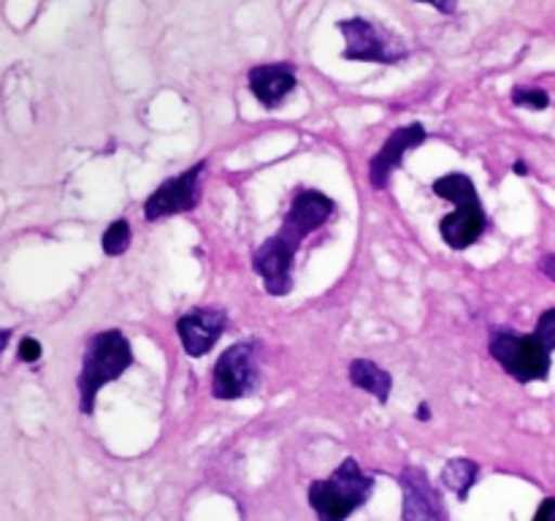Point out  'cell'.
I'll use <instances>...</instances> for the list:
<instances>
[{"label":"cell","mask_w":555,"mask_h":521,"mask_svg":"<svg viewBox=\"0 0 555 521\" xmlns=\"http://www.w3.org/2000/svg\"><path fill=\"white\" fill-rule=\"evenodd\" d=\"M334 209V199L323 190H298L280 231L266 239L253 255V269L263 277L266 293L287 296L293 291V264H296L298 247L309 233L331 220Z\"/></svg>","instance_id":"cell-1"},{"label":"cell","mask_w":555,"mask_h":521,"mask_svg":"<svg viewBox=\"0 0 555 521\" xmlns=\"http://www.w3.org/2000/svg\"><path fill=\"white\" fill-rule=\"evenodd\" d=\"M133 364V347L130 340L119 329L98 331L85 347L81 356V372L76 385H79V410L85 416H92L95 410L98 391L106 383L122 378Z\"/></svg>","instance_id":"cell-2"},{"label":"cell","mask_w":555,"mask_h":521,"mask_svg":"<svg viewBox=\"0 0 555 521\" xmlns=\"http://www.w3.org/2000/svg\"><path fill=\"white\" fill-rule=\"evenodd\" d=\"M374 478L361 470L358 459L347 456L328 478L309 483V505L320 521H347L358 508L369 503Z\"/></svg>","instance_id":"cell-3"},{"label":"cell","mask_w":555,"mask_h":521,"mask_svg":"<svg viewBox=\"0 0 555 521\" xmlns=\"http://www.w3.org/2000/svg\"><path fill=\"white\" fill-rule=\"evenodd\" d=\"M434 193L459 206V209L444 215L442 223H439V233H442L444 244L453 250L472 247L488 228V215L482 209L475 182L461 171L444 174V177L434 182Z\"/></svg>","instance_id":"cell-4"},{"label":"cell","mask_w":555,"mask_h":521,"mask_svg":"<svg viewBox=\"0 0 555 521\" xmlns=\"http://www.w3.org/2000/svg\"><path fill=\"white\" fill-rule=\"evenodd\" d=\"M491 356L518 383H537L551 374L553 353L537 334H518L507 326H499L491 331Z\"/></svg>","instance_id":"cell-5"},{"label":"cell","mask_w":555,"mask_h":521,"mask_svg":"<svg viewBox=\"0 0 555 521\" xmlns=\"http://www.w3.org/2000/svg\"><path fill=\"white\" fill-rule=\"evenodd\" d=\"M258 383V342L255 340H242L225 347L211 369V396L215 399H244V396L255 394Z\"/></svg>","instance_id":"cell-6"},{"label":"cell","mask_w":555,"mask_h":521,"mask_svg":"<svg viewBox=\"0 0 555 521\" xmlns=\"http://www.w3.org/2000/svg\"><path fill=\"white\" fill-rule=\"evenodd\" d=\"M339 33L345 36V58L358 60V63H383L393 65L399 60H404L410 54V49L393 36V33L383 30V27L374 25L372 20H363V16H352V20L336 22Z\"/></svg>","instance_id":"cell-7"},{"label":"cell","mask_w":555,"mask_h":521,"mask_svg":"<svg viewBox=\"0 0 555 521\" xmlns=\"http://www.w3.org/2000/svg\"><path fill=\"white\" fill-rule=\"evenodd\" d=\"M206 161L193 163L190 168H184L182 174H177L173 179H166L163 185H157L152 190L150 199L144 201V220L157 223L166 220L171 215H182L198 206L201 201V182H204Z\"/></svg>","instance_id":"cell-8"},{"label":"cell","mask_w":555,"mask_h":521,"mask_svg":"<svg viewBox=\"0 0 555 521\" xmlns=\"http://www.w3.org/2000/svg\"><path fill=\"white\" fill-rule=\"evenodd\" d=\"M401 483V521H448L439 488L421 467H404Z\"/></svg>","instance_id":"cell-9"},{"label":"cell","mask_w":555,"mask_h":521,"mask_svg":"<svg viewBox=\"0 0 555 521\" xmlns=\"http://www.w3.org/2000/svg\"><path fill=\"white\" fill-rule=\"evenodd\" d=\"M228 329V313L222 307H195L177 320V334L188 356L201 358L217 345Z\"/></svg>","instance_id":"cell-10"},{"label":"cell","mask_w":555,"mask_h":521,"mask_svg":"<svg viewBox=\"0 0 555 521\" xmlns=\"http://www.w3.org/2000/svg\"><path fill=\"white\" fill-rule=\"evenodd\" d=\"M428 139V130L423 128L421 123L404 125V128H396L390 134V139L379 147L377 155L369 163V179H372L374 190H385L390 185V177H393L396 168H401L406 152L417 150L423 141Z\"/></svg>","instance_id":"cell-11"},{"label":"cell","mask_w":555,"mask_h":521,"mask_svg":"<svg viewBox=\"0 0 555 521\" xmlns=\"http://www.w3.org/2000/svg\"><path fill=\"white\" fill-rule=\"evenodd\" d=\"M298 79L291 63H266L249 71V90L266 109H276L293 90Z\"/></svg>","instance_id":"cell-12"},{"label":"cell","mask_w":555,"mask_h":521,"mask_svg":"<svg viewBox=\"0 0 555 521\" xmlns=\"http://www.w3.org/2000/svg\"><path fill=\"white\" fill-rule=\"evenodd\" d=\"M350 383L356 389L372 394L379 405H388L390 391H393V378H390L388 369L379 367L372 358H356L350 364Z\"/></svg>","instance_id":"cell-13"},{"label":"cell","mask_w":555,"mask_h":521,"mask_svg":"<svg viewBox=\"0 0 555 521\" xmlns=\"http://www.w3.org/2000/svg\"><path fill=\"white\" fill-rule=\"evenodd\" d=\"M480 481V465L475 459H466V456H459V459H450L448 465L442 467V486L448 492H453L461 503L469 499L472 486Z\"/></svg>","instance_id":"cell-14"},{"label":"cell","mask_w":555,"mask_h":521,"mask_svg":"<svg viewBox=\"0 0 555 521\" xmlns=\"http://www.w3.org/2000/svg\"><path fill=\"white\" fill-rule=\"evenodd\" d=\"M130 223L125 220V217H117V220L112 223V226L106 228V231H103V239H101V244H103V253L106 255H122L125 250L130 247Z\"/></svg>","instance_id":"cell-15"},{"label":"cell","mask_w":555,"mask_h":521,"mask_svg":"<svg viewBox=\"0 0 555 521\" xmlns=\"http://www.w3.org/2000/svg\"><path fill=\"white\" fill-rule=\"evenodd\" d=\"M513 103L515 106L531 109V112H542V109L551 106V96L542 87H515Z\"/></svg>","instance_id":"cell-16"},{"label":"cell","mask_w":555,"mask_h":521,"mask_svg":"<svg viewBox=\"0 0 555 521\" xmlns=\"http://www.w3.org/2000/svg\"><path fill=\"white\" fill-rule=\"evenodd\" d=\"M534 334L540 336L542 345L547 347V351H555V307L545 309V313L540 315V320H537V329Z\"/></svg>","instance_id":"cell-17"},{"label":"cell","mask_w":555,"mask_h":521,"mask_svg":"<svg viewBox=\"0 0 555 521\" xmlns=\"http://www.w3.org/2000/svg\"><path fill=\"white\" fill-rule=\"evenodd\" d=\"M41 342L33 340V336H25V340L20 342V361L36 364L38 358H41Z\"/></svg>","instance_id":"cell-18"},{"label":"cell","mask_w":555,"mask_h":521,"mask_svg":"<svg viewBox=\"0 0 555 521\" xmlns=\"http://www.w3.org/2000/svg\"><path fill=\"white\" fill-rule=\"evenodd\" d=\"M534 521H555V497L542 499V505L534 513Z\"/></svg>","instance_id":"cell-19"},{"label":"cell","mask_w":555,"mask_h":521,"mask_svg":"<svg viewBox=\"0 0 555 521\" xmlns=\"http://www.w3.org/2000/svg\"><path fill=\"white\" fill-rule=\"evenodd\" d=\"M417 3L434 5L439 14H455V0H417Z\"/></svg>","instance_id":"cell-20"},{"label":"cell","mask_w":555,"mask_h":521,"mask_svg":"<svg viewBox=\"0 0 555 521\" xmlns=\"http://www.w3.org/2000/svg\"><path fill=\"white\" fill-rule=\"evenodd\" d=\"M537 266H540V271L547 277V280L555 282V255L553 253L551 255H542L540 264H537Z\"/></svg>","instance_id":"cell-21"},{"label":"cell","mask_w":555,"mask_h":521,"mask_svg":"<svg viewBox=\"0 0 555 521\" xmlns=\"http://www.w3.org/2000/svg\"><path fill=\"white\" fill-rule=\"evenodd\" d=\"M428 418H431V407L426 402H421V407H417V421H428Z\"/></svg>","instance_id":"cell-22"},{"label":"cell","mask_w":555,"mask_h":521,"mask_svg":"<svg viewBox=\"0 0 555 521\" xmlns=\"http://www.w3.org/2000/svg\"><path fill=\"white\" fill-rule=\"evenodd\" d=\"M513 171L518 174V177H526V174H529V168H526L524 161H518V163H515V166H513Z\"/></svg>","instance_id":"cell-23"},{"label":"cell","mask_w":555,"mask_h":521,"mask_svg":"<svg viewBox=\"0 0 555 521\" xmlns=\"http://www.w3.org/2000/svg\"><path fill=\"white\" fill-rule=\"evenodd\" d=\"M9 336H11L9 329H0V353H3V347L9 345Z\"/></svg>","instance_id":"cell-24"}]
</instances>
